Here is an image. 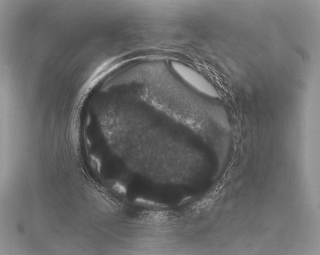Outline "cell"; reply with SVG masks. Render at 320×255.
Instances as JSON below:
<instances>
[{
  "instance_id": "1",
  "label": "cell",
  "mask_w": 320,
  "mask_h": 255,
  "mask_svg": "<svg viewBox=\"0 0 320 255\" xmlns=\"http://www.w3.org/2000/svg\"><path fill=\"white\" fill-rule=\"evenodd\" d=\"M173 68L185 82L207 95L216 97L218 94L204 77L190 68L179 63L172 64Z\"/></svg>"
}]
</instances>
